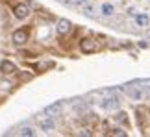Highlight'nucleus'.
Masks as SVG:
<instances>
[{"label": "nucleus", "mask_w": 150, "mask_h": 137, "mask_svg": "<svg viewBox=\"0 0 150 137\" xmlns=\"http://www.w3.org/2000/svg\"><path fill=\"white\" fill-rule=\"evenodd\" d=\"M82 50L83 52H93L95 50V41L93 39H83L82 41Z\"/></svg>", "instance_id": "39448f33"}, {"label": "nucleus", "mask_w": 150, "mask_h": 137, "mask_svg": "<svg viewBox=\"0 0 150 137\" xmlns=\"http://www.w3.org/2000/svg\"><path fill=\"white\" fill-rule=\"evenodd\" d=\"M13 11H15V17H19V19H26L28 13H30V9H28L24 4H17L13 8Z\"/></svg>", "instance_id": "7ed1b4c3"}, {"label": "nucleus", "mask_w": 150, "mask_h": 137, "mask_svg": "<svg viewBox=\"0 0 150 137\" xmlns=\"http://www.w3.org/2000/svg\"><path fill=\"white\" fill-rule=\"evenodd\" d=\"M137 24H139V26H146L148 24V17L146 15H137Z\"/></svg>", "instance_id": "6e6552de"}, {"label": "nucleus", "mask_w": 150, "mask_h": 137, "mask_svg": "<svg viewBox=\"0 0 150 137\" xmlns=\"http://www.w3.org/2000/svg\"><path fill=\"white\" fill-rule=\"evenodd\" d=\"M102 11H104V15H111L113 13V6H109V4H106L102 8Z\"/></svg>", "instance_id": "1a4fd4ad"}, {"label": "nucleus", "mask_w": 150, "mask_h": 137, "mask_svg": "<svg viewBox=\"0 0 150 137\" xmlns=\"http://www.w3.org/2000/svg\"><path fill=\"white\" fill-rule=\"evenodd\" d=\"M21 133H22V135H32L33 132H32V130H30V128H24V130H22V132H21Z\"/></svg>", "instance_id": "9d476101"}, {"label": "nucleus", "mask_w": 150, "mask_h": 137, "mask_svg": "<svg viewBox=\"0 0 150 137\" xmlns=\"http://www.w3.org/2000/svg\"><path fill=\"white\" fill-rule=\"evenodd\" d=\"M71 28H72V24L69 20H65V19H61L59 22H57V33H61V35H63V33H69Z\"/></svg>", "instance_id": "20e7f679"}, {"label": "nucleus", "mask_w": 150, "mask_h": 137, "mask_svg": "<svg viewBox=\"0 0 150 137\" xmlns=\"http://www.w3.org/2000/svg\"><path fill=\"white\" fill-rule=\"evenodd\" d=\"M2 72H6V74L15 72V65L11 63V61H4V63H2Z\"/></svg>", "instance_id": "0eeeda50"}, {"label": "nucleus", "mask_w": 150, "mask_h": 137, "mask_svg": "<svg viewBox=\"0 0 150 137\" xmlns=\"http://www.w3.org/2000/svg\"><path fill=\"white\" fill-rule=\"evenodd\" d=\"M39 128L45 130V132H52V130H54L52 115H41V117H39Z\"/></svg>", "instance_id": "f257e3e1"}, {"label": "nucleus", "mask_w": 150, "mask_h": 137, "mask_svg": "<svg viewBox=\"0 0 150 137\" xmlns=\"http://www.w3.org/2000/svg\"><path fill=\"white\" fill-rule=\"evenodd\" d=\"M128 96H130V98H134V100H141L143 98V93H141V91H137V89H134V87H130L128 89Z\"/></svg>", "instance_id": "423d86ee"}, {"label": "nucleus", "mask_w": 150, "mask_h": 137, "mask_svg": "<svg viewBox=\"0 0 150 137\" xmlns=\"http://www.w3.org/2000/svg\"><path fill=\"white\" fill-rule=\"evenodd\" d=\"M28 35H30V28H24V30H17L13 33V41L15 43H26L28 41Z\"/></svg>", "instance_id": "f03ea898"}]
</instances>
